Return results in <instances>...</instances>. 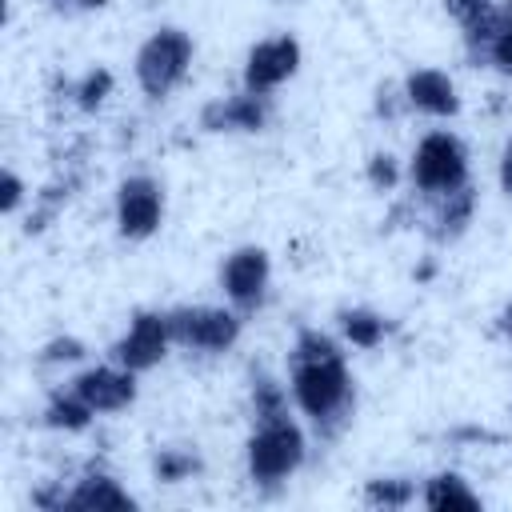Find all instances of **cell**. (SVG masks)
Listing matches in <instances>:
<instances>
[{
  "label": "cell",
  "mask_w": 512,
  "mask_h": 512,
  "mask_svg": "<svg viewBox=\"0 0 512 512\" xmlns=\"http://www.w3.org/2000/svg\"><path fill=\"white\" fill-rule=\"evenodd\" d=\"M288 388L296 408L316 424L320 436H336L356 404L352 372L340 344L320 328H300L288 352Z\"/></svg>",
  "instance_id": "cell-1"
},
{
  "label": "cell",
  "mask_w": 512,
  "mask_h": 512,
  "mask_svg": "<svg viewBox=\"0 0 512 512\" xmlns=\"http://www.w3.org/2000/svg\"><path fill=\"white\" fill-rule=\"evenodd\" d=\"M248 480L260 488L284 484L300 464H304V432L292 420V412L276 416H252V436H248Z\"/></svg>",
  "instance_id": "cell-2"
},
{
  "label": "cell",
  "mask_w": 512,
  "mask_h": 512,
  "mask_svg": "<svg viewBox=\"0 0 512 512\" xmlns=\"http://www.w3.org/2000/svg\"><path fill=\"white\" fill-rule=\"evenodd\" d=\"M192 64V36L184 28H156L136 52V80L148 100H164Z\"/></svg>",
  "instance_id": "cell-3"
},
{
  "label": "cell",
  "mask_w": 512,
  "mask_h": 512,
  "mask_svg": "<svg viewBox=\"0 0 512 512\" xmlns=\"http://www.w3.org/2000/svg\"><path fill=\"white\" fill-rule=\"evenodd\" d=\"M408 176H412V184H416L428 200L464 188V184H468V152H464L460 136H452V132H444V128H440V132H428V136L416 144V152H412Z\"/></svg>",
  "instance_id": "cell-4"
},
{
  "label": "cell",
  "mask_w": 512,
  "mask_h": 512,
  "mask_svg": "<svg viewBox=\"0 0 512 512\" xmlns=\"http://www.w3.org/2000/svg\"><path fill=\"white\" fill-rule=\"evenodd\" d=\"M240 328H244V316H240L236 308L184 304V308H172V312H168L172 344L192 348V352H204V356L228 352V348L240 340Z\"/></svg>",
  "instance_id": "cell-5"
},
{
  "label": "cell",
  "mask_w": 512,
  "mask_h": 512,
  "mask_svg": "<svg viewBox=\"0 0 512 512\" xmlns=\"http://www.w3.org/2000/svg\"><path fill=\"white\" fill-rule=\"evenodd\" d=\"M268 280H272V260L260 244H244L236 252H228L224 268H220V284H224V296L228 304L240 312V316H252L264 308L268 300Z\"/></svg>",
  "instance_id": "cell-6"
},
{
  "label": "cell",
  "mask_w": 512,
  "mask_h": 512,
  "mask_svg": "<svg viewBox=\"0 0 512 512\" xmlns=\"http://www.w3.org/2000/svg\"><path fill=\"white\" fill-rule=\"evenodd\" d=\"M172 348V332H168V312H156V308H140L132 320H128V332L112 344V364L128 368V372H148L156 368Z\"/></svg>",
  "instance_id": "cell-7"
},
{
  "label": "cell",
  "mask_w": 512,
  "mask_h": 512,
  "mask_svg": "<svg viewBox=\"0 0 512 512\" xmlns=\"http://www.w3.org/2000/svg\"><path fill=\"white\" fill-rule=\"evenodd\" d=\"M164 220V188L152 176H128L116 188V228L124 240H148Z\"/></svg>",
  "instance_id": "cell-8"
},
{
  "label": "cell",
  "mask_w": 512,
  "mask_h": 512,
  "mask_svg": "<svg viewBox=\"0 0 512 512\" xmlns=\"http://www.w3.org/2000/svg\"><path fill=\"white\" fill-rule=\"evenodd\" d=\"M296 68H300V44H296V36H288V32L268 36V40H260V44L248 48V60H244V88L272 96L284 80L296 76Z\"/></svg>",
  "instance_id": "cell-9"
},
{
  "label": "cell",
  "mask_w": 512,
  "mask_h": 512,
  "mask_svg": "<svg viewBox=\"0 0 512 512\" xmlns=\"http://www.w3.org/2000/svg\"><path fill=\"white\" fill-rule=\"evenodd\" d=\"M272 120V104L264 92H236V96H220L212 104H204L200 112V128L204 132H260Z\"/></svg>",
  "instance_id": "cell-10"
},
{
  "label": "cell",
  "mask_w": 512,
  "mask_h": 512,
  "mask_svg": "<svg viewBox=\"0 0 512 512\" xmlns=\"http://www.w3.org/2000/svg\"><path fill=\"white\" fill-rule=\"evenodd\" d=\"M72 388L92 412H120L136 400V372H128L120 364H96V368H84L80 376H72Z\"/></svg>",
  "instance_id": "cell-11"
},
{
  "label": "cell",
  "mask_w": 512,
  "mask_h": 512,
  "mask_svg": "<svg viewBox=\"0 0 512 512\" xmlns=\"http://www.w3.org/2000/svg\"><path fill=\"white\" fill-rule=\"evenodd\" d=\"M404 104L424 112V116H456L460 112V96H456V84L448 80V72L440 68H416L404 76Z\"/></svg>",
  "instance_id": "cell-12"
},
{
  "label": "cell",
  "mask_w": 512,
  "mask_h": 512,
  "mask_svg": "<svg viewBox=\"0 0 512 512\" xmlns=\"http://www.w3.org/2000/svg\"><path fill=\"white\" fill-rule=\"evenodd\" d=\"M64 508L68 512H132L136 500L108 476V472H88L84 480H76L72 492H64Z\"/></svg>",
  "instance_id": "cell-13"
},
{
  "label": "cell",
  "mask_w": 512,
  "mask_h": 512,
  "mask_svg": "<svg viewBox=\"0 0 512 512\" xmlns=\"http://www.w3.org/2000/svg\"><path fill=\"white\" fill-rule=\"evenodd\" d=\"M444 8L456 16L460 32H464V52L472 64H484L488 52V36L496 24V4L492 0H444Z\"/></svg>",
  "instance_id": "cell-14"
},
{
  "label": "cell",
  "mask_w": 512,
  "mask_h": 512,
  "mask_svg": "<svg viewBox=\"0 0 512 512\" xmlns=\"http://www.w3.org/2000/svg\"><path fill=\"white\" fill-rule=\"evenodd\" d=\"M420 504L432 512H448V508H480V496L468 488V480L460 472H436L432 480H424L420 488Z\"/></svg>",
  "instance_id": "cell-15"
},
{
  "label": "cell",
  "mask_w": 512,
  "mask_h": 512,
  "mask_svg": "<svg viewBox=\"0 0 512 512\" xmlns=\"http://www.w3.org/2000/svg\"><path fill=\"white\" fill-rule=\"evenodd\" d=\"M92 416H96V412L76 396L72 384H68V388H56V392L48 396V404H44V424L56 428V432H80V428L92 424Z\"/></svg>",
  "instance_id": "cell-16"
},
{
  "label": "cell",
  "mask_w": 512,
  "mask_h": 512,
  "mask_svg": "<svg viewBox=\"0 0 512 512\" xmlns=\"http://www.w3.org/2000/svg\"><path fill=\"white\" fill-rule=\"evenodd\" d=\"M436 204V240H456L464 232V224L472 220V208H476V196H472V184L456 188V192H444L432 200Z\"/></svg>",
  "instance_id": "cell-17"
},
{
  "label": "cell",
  "mask_w": 512,
  "mask_h": 512,
  "mask_svg": "<svg viewBox=\"0 0 512 512\" xmlns=\"http://www.w3.org/2000/svg\"><path fill=\"white\" fill-rule=\"evenodd\" d=\"M340 332L352 348H376L388 336V320L372 308H340Z\"/></svg>",
  "instance_id": "cell-18"
},
{
  "label": "cell",
  "mask_w": 512,
  "mask_h": 512,
  "mask_svg": "<svg viewBox=\"0 0 512 512\" xmlns=\"http://www.w3.org/2000/svg\"><path fill=\"white\" fill-rule=\"evenodd\" d=\"M484 64L504 72V76H512V0L496 4V24H492V36H488Z\"/></svg>",
  "instance_id": "cell-19"
},
{
  "label": "cell",
  "mask_w": 512,
  "mask_h": 512,
  "mask_svg": "<svg viewBox=\"0 0 512 512\" xmlns=\"http://www.w3.org/2000/svg\"><path fill=\"white\" fill-rule=\"evenodd\" d=\"M416 500V484L404 476H376L364 484V504L372 508H408Z\"/></svg>",
  "instance_id": "cell-20"
},
{
  "label": "cell",
  "mask_w": 512,
  "mask_h": 512,
  "mask_svg": "<svg viewBox=\"0 0 512 512\" xmlns=\"http://www.w3.org/2000/svg\"><path fill=\"white\" fill-rule=\"evenodd\" d=\"M152 472H156V480L176 484V480H188L192 472H200V456L188 448H160L152 460Z\"/></svg>",
  "instance_id": "cell-21"
},
{
  "label": "cell",
  "mask_w": 512,
  "mask_h": 512,
  "mask_svg": "<svg viewBox=\"0 0 512 512\" xmlns=\"http://www.w3.org/2000/svg\"><path fill=\"white\" fill-rule=\"evenodd\" d=\"M108 92H112V72H108V68H92V72L76 84V104H80L84 112H96V108L108 100Z\"/></svg>",
  "instance_id": "cell-22"
},
{
  "label": "cell",
  "mask_w": 512,
  "mask_h": 512,
  "mask_svg": "<svg viewBox=\"0 0 512 512\" xmlns=\"http://www.w3.org/2000/svg\"><path fill=\"white\" fill-rule=\"evenodd\" d=\"M396 180H400L396 156H392V152H376V156L368 160V184L380 188V192H388V188H396Z\"/></svg>",
  "instance_id": "cell-23"
},
{
  "label": "cell",
  "mask_w": 512,
  "mask_h": 512,
  "mask_svg": "<svg viewBox=\"0 0 512 512\" xmlns=\"http://www.w3.org/2000/svg\"><path fill=\"white\" fill-rule=\"evenodd\" d=\"M80 356H84V340H76V336H56L40 352L44 364H68V360H80Z\"/></svg>",
  "instance_id": "cell-24"
},
{
  "label": "cell",
  "mask_w": 512,
  "mask_h": 512,
  "mask_svg": "<svg viewBox=\"0 0 512 512\" xmlns=\"http://www.w3.org/2000/svg\"><path fill=\"white\" fill-rule=\"evenodd\" d=\"M20 200H24V180H20L12 168H4V180H0V208L12 216V212L20 208Z\"/></svg>",
  "instance_id": "cell-25"
},
{
  "label": "cell",
  "mask_w": 512,
  "mask_h": 512,
  "mask_svg": "<svg viewBox=\"0 0 512 512\" xmlns=\"http://www.w3.org/2000/svg\"><path fill=\"white\" fill-rule=\"evenodd\" d=\"M500 188H504V196H512V140L500 152Z\"/></svg>",
  "instance_id": "cell-26"
},
{
  "label": "cell",
  "mask_w": 512,
  "mask_h": 512,
  "mask_svg": "<svg viewBox=\"0 0 512 512\" xmlns=\"http://www.w3.org/2000/svg\"><path fill=\"white\" fill-rule=\"evenodd\" d=\"M500 328H504V336L512 340V304H508V308L500 312Z\"/></svg>",
  "instance_id": "cell-27"
},
{
  "label": "cell",
  "mask_w": 512,
  "mask_h": 512,
  "mask_svg": "<svg viewBox=\"0 0 512 512\" xmlns=\"http://www.w3.org/2000/svg\"><path fill=\"white\" fill-rule=\"evenodd\" d=\"M108 0H76V8H104Z\"/></svg>",
  "instance_id": "cell-28"
},
{
  "label": "cell",
  "mask_w": 512,
  "mask_h": 512,
  "mask_svg": "<svg viewBox=\"0 0 512 512\" xmlns=\"http://www.w3.org/2000/svg\"><path fill=\"white\" fill-rule=\"evenodd\" d=\"M48 8H64V4H76V0H44Z\"/></svg>",
  "instance_id": "cell-29"
}]
</instances>
